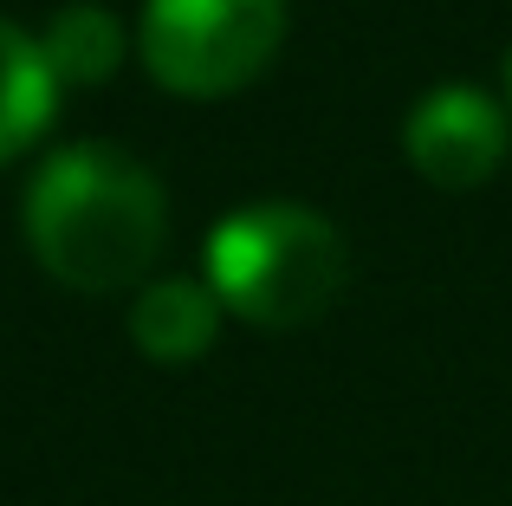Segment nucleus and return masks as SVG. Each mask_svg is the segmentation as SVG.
<instances>
[{
  "instance_id": "obj_1",
  "label": "nucleus",
  "mask_w": 512,
  "mask_h": 506,
  "mask_svg": "<svg viewBox=\"0 0 512 506\" xmlns=\"http://www.w3.org/2000/svg\"><path fill=\"white\" fill-rule=\"evenodd\" d=\"M169 202L163 182L111 143L59 150L26 189V241L59 286L117 292L143 279L163 253Z\"/></svg>"
},
{
  "instance_id": "obj_2",
  "label": "nucleus",
  "mask_w": 512,
  "mask_h": 506,
  "mask_svg": "<svg viewBox=\"0 0 512 506\" xmlns=\"http://www.w3.org/2000/svg\"><path fill=\"white\" fill-rule=\"evenodd\" d=\"M350 273L344 234L318 208L299 202H253L234 208L208 234V292L234 318L266 331H292L338 299Z\"/></svg>"
},
{
  "instance_id": "obj_3",
  "label": "nucleus",
  "mask_w": 512,
  "mask_h": 506,
  "mask_svg": "<svg viewBox=\"0 0 512 506\" xmlns=\"http://www.w3.org/2000/svg\"><path fill=\"white\" fill-rule=\"evenodd\" d=\"M286 33V0H143V65L182 98H221L260 78Z\"/></svg>"
},
{
  "instance_id": "obj_4",
  "label": "nucleus",
  "mask_w": 512,
  "mask_h": 506,
  "mask_svg": "<svg viewBox=\"0 0 512 506\" xmlns=\"http://www.w3.org/2000/svg\"><path fill=\"white\" fill-rule=\"evenodd\" d=\"M409 163L441 189H474L506 156V111L474 85H441L409 111Z\"/></svg>"
},
{
  "instance_id": "obj_5",
  "label": "nucleus",
  "mask_w": 512,
  "mask_h": 506,
  "mask_svg": "<svg viewBox=\"0 0 512 506\" xmlns=\"http://www.w3.org/2000/svg\"><path fill=\"white\" fill-rule=\"evenodd\" d=\"M221 331V299L208 279H150L130 305V338L156 364H195Z\"/></svg>"
},
{
  "instance_id": "obj_6",
  "label": "nucleus",
  "mask_w": 512,
  "mask_h": 506,
  "mask_svg": "<svg viewBox=\"0 0 512 506\" xmlns=\"http://www.w3.org/2000/svg\"><path fill=\"white\" fill-rule=\"evenodd\" d=\"M52 98H59V85H52V72H46L39 39L20 33L13 20H0V163L20 156L26 143L46 130Z\"/></svg>"
},
{
  "instance_id": "obj_7",
  "label": "nucleus",
  "mask_w": 512,
  "mask_h": 506,
  "mask_svg": "<svg viewBox=\"0 0 512 506\" xmlns=\"http://www.w3.org/2000/svg\"><path fill=\"white\" fill-rule=\"evenodd\" d=\"M39 52H46V72L52 85H104L117 72V52H124V33L104 7L78 0V7H59L39 33Z\"/></svg>"
},
{
  "instance_id": "obj_8",
  "label": "nucleus",
  "mask_w": 512,
  "mask_h": 506,
  "mask_svg": "<svg viewBox=\"0 0 512 506\" xmlns=\"http://www.w3.org/2000/svg\"><path fill=\"white\" fill-rule=\"evenodd\" d=\"M506 98H512V52H506Z\"/></svg>"
}]
</instances>
